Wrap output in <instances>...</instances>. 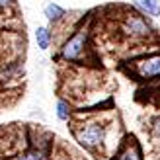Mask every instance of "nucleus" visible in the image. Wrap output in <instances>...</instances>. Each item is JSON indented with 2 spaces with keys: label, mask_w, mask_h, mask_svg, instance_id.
<instances>
[{
  "label": "nucleus",
  "mask_w": 160,
  "mask_h": 160,
  "mask_svg": "<svg viewBox=\"0 0 160 160\" xmlns=\"http://www.w3.org/2000/svg\"><path fill=\"white\" fill-rule=\"evenodd\" d=\"M74 137L80 147L86 150H96L102 148L108 141V123L100 117L86 119L84 123H78L74 127Z\"/></svg>",
  "instance_id": "obj_1"
},
{
  "label": "nucleus",
  "mask_w": 160,
  "mask_h": 160,
  "mask_svg": "<svg viewBox=\"0 0 160 160\" xmlns=\"http://www.w3.org/2000/svg\"><path fill=\"white\" fill-rule=\"evenodd\" d=\"M121 31L135 41H147L154 35V28L147 16L139 12H127L121 22Z\"/></svg>",
  "instance_id": "obj_2"
},
{
  "label": "nucleus",
  "mask_w": 160,
  "mask_h": 160,
  "mask_svg": "<svg viewBox=\"0 0 160 160\" xmlns=\"http://www.w3.org/2000/svg\"><path fill=\"white\" fill-rule=\"evenodd\" d=\"M86 49H88V29L78 28L74 33L62 43L61 51H59V59H65L67 62L80 61L82 55L86 53Z\"/></svg>",
  "instance_id": "obj_3"
},
{
  "label": "nucleus",
  "mask_w": 160,
  "mask_h": 160,
  "mask_svg": "<svg viewBox=\"0 0 160 160\" xmlns=\"http://www.w3.org/2000/svg\"><path fill=\"white\" fill-rule=\"evenodd\" d=\"M133 74L139 80H154L160 78V51L148 53L145 57L133 61Z\"/></svg>",
  "instance_id": "obj_4"
},
{
  "label": "nucleus",
  "mask_w": 160,
  "mask_h": 160,
  "mask_svg": "<svg viewBox=\"0 0 160 160\" xmlns=\"http://www.w3.org/2000/svg\"><path fill=\"white\" fill-rule=\"evenodd\" d=\"M113 160H145L142 156V148L137 142L135 137H125V141L117 147Z\"/></svg>",
  "instance_id": "obj_5"
},
{
  "label": "nucleus",
  "mask_w": 160,
  "mask_h": 160,
  "mask_svg": "<svg viewBox=\"0 0 160 160\" xmlns=\"http://www.w3.org/2000/svg\"><path fill=\"white\" fill-rule=\"evenodd\" d=\"M133 6L147 18H160V0H133Z\"/></svg>",
  "instance_id": "obj_6"
},
{
  "label": "nucleus",
  "mask_w": 160,
  "mask_h": 160,
  "mask_svg": "<svg viewBox=\"0 0 160 160\" xmlns=\"http://www.w3.org/2000/svg\"><path fill=\"white\" fill-rule=\"evenodd\" d=\"M43 16L55 26V23H61L62 20L67 18V10L62 6L55 4V2H49V4H45V8H43Z\"/></svg>",
  "instance_id": "obj_7"
},
{
  "label": "nucleus",
  "mask_w": 160,
  "mask_h": 160,
  "mask_svg": "<svg viewBox=\"0 0 160 160\" xmlns=\"http://www.w3.org/2000/svg\"><path fill=\"white\" fill-rule=\"evenodd\" d=\"M35 41H37V47L41 51H47L51 47L53 43V33H51V29L49 28H45V26H39L35 29Z\"/></svg>",
  "instance_id": "obj_8"
},
{
  "label": "nucleus",
  "mask_w": 160,
  "mask_h": 160,
  "mask_svg": "<svg viewBox=\"0 0 160 160\" xmlns=\"http://www.w3.org/2000/svg\"><path fill=\"white\" fill-rule=\"evenodd\" d=\"M55 113H57L59 121H68L72 117V108L67 100H57V106H55Z\"/></svg>",
  "instance_id": "obj_9"
},
{
  "label": "nucleus",
  "mask_w": 160,
  "mask_h": 160,
  "mask_svg": "<svg viewBox=\"0 0 160 160\" xmlns=\"http://www.w3.org/2000/svg\"><path fill=\"white\" fill-rule=\"evenodd\" d=\"M14 160H47V152L43 148H29L26 152H22L18 156H14Z\"/></svg>",
  "instance_id": "obj_10"
},
{
  "label": "nucleus",
  "mask_w": 160,
  "mask_h": 160,
  "mask_svg": "<svg viewBox=\"0 0 160 160\" xmlns=\"http://www.w3.org/2000/svg\"><path fill=\"white\" fill-rule=\"evenodd\" d=\"M150 135H152V139L160 142V115H156L152 119V123H150Z\"/></svg>",
  "instance_id": "obj_11"
},
{
  "label": "nucleus",
  "mask_w": 160,
  "mask_h": 160,
  "mask_svg": "<svg viewBox=\"0 0 160 160\" xmlns=\"http://www.w3.org/2000/svg\"><path fill=\"white\" fill-rule=\"evenodd\" d=\"M16 4V0H0V12L8 10V8H12Z\"/></svg>",
  "instance_id": "obj_12"
}]
</instances>
